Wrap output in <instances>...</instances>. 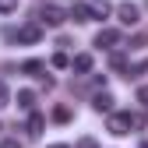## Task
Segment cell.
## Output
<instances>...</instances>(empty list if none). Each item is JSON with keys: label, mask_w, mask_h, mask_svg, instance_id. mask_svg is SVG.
Here are the masks:
<instances>
[{"label": "cell", "mask_w": 148, "mask_h": 148, "mask_svg": "<svg viewBox=\"0 0 148 148\" xmlns=\"http://www.w3.org/2000/svg\"><path fill=\"white\" fill-rule=\"evenodd\" d=\"M14 39L21 42V46H35V42L42 39V25H21V28L14 32Z\"/></svg>", "instance_id": "cell-1"}, {"label": "cell", "mask_w": 148, "mask_h": 148, "mask_svg": "<svg viewBox=\"0 0 148 148\" xmlns=\"http://www.w3.org/2000/svg\"><path fill=\"white\" fill-rule=\"evenodd\" d=\"M109 134H116V138L131 134V113H109Z\"/></svg>", "instance_id": "cell-2"}, {"label": "cell", "mask_w": 148, "mask_h": 148, "mask_svg": "<svg viewBox=\"0 0 148 148\" xmlns=\"http://www.w3.org/2000/svg\"><path fill=\"white\" fill-rule=\"evenodd\" d=\"M42 21H46L49 28H60V25L67 21V11H60L57 4H46V7H42Z\"/></svg>", "instance_id": "cell-3"}, {"label": "cell", "mask_w": 148, "mask_h": 148, "mask_svg": "<svg viewBox=\"0 0 148 148\" xmlns=\"http://www.w3.org/2000/svg\"><path fill=\"white\" fill-rule=\"evenodd\" d=\"M95 46H99V49H113V46H120V32H116V28H102V32L95 35Z\"/></svg>", "instance_id": "cell-4"}, {"label": "cell", "mask_w": 148, "mask_h": 148, "mask_svg": "<svg viewBox=\"0 0 148 148\" xmlns=\"http://www.w3.org/2000/svg\"><path fill=\"white\" fill-rule=\"evenodd\" d=\"M116 14H120V21H123V25H138V21H141V11H138L134 4H120Z\"/></svg>", "instance_id": "cell-5"}, {"label": "cell", "mask_w": 148, "mask_h": 148, "mask_svg": "<svg viewBox=\"0 0 148 148\" xmlns=\"http://www.w3.org/2000/svg\"><path fill=\"white\" fill-rule=\"evenodd\" d=\"M42 127H46L42 113H35V109H28V123H25V131H28L32 138H39V134H42Z\"/></svg>", "instance_id": "cell-6"}, {"label": "cell", "mask_w": 148, "mask_h": 148, "mask_svg": "<svg viewBox=\"0 0 148 148\" xmlns=\"http://www.w3.org/2000/svg\"><path fill=\"white\" fill-rule=\"evenodd\" d=\"M92 106H95L99 113H109V109H113V95H109V92H95V99H92Z\"/></svg>", "instance_id": "cell-7"}, {"label": "cell", "mask_w": 148, "mask_h": 148, "mask_svg": "<svg viewBox=\"0 0 148 148\" xmlns=\"http://www.w3.org/2000/svg\"><path fill=\"white\" fill-rule=\"evenodd\" d=\"M67 18H74V21H92V11H88V4H74L67 11Z\"/></svg>", "instance_id": "cell-8"}, {"label": "cell", "mask_w": 148, "mask_h": 148, "mask_svg": "<svg viewBox=\"0 0 148 148\" xmlns=\"http://www.w3.org/2000/svg\"><path fill=\"white\" fill-rule=\"evenodd\" d=\"M21 71H25V74H32V78H42V74H46V64H42V60H25V64H21Z\"/></svg>", "instance_id": "cell-9"}, {"label": "cell", "mask_w": 148, "mask_h": 148, "mask_svg": "<svg viewBox=\"0 0 148 148\" xmlns=\"http://www.w3.org/2000/svg\"><path fill=\"white\" fill-rule=\"evenodd\" d=\"M71 67L78 71V74H88V71H92V57H88V53H78V57L71 60Z\"/></svg>", "instance_id": "cell-10"}, {"label": "cell", "mask_w": 148, "mask_h": 148, "mask_svg": "<svg viewBox=\"0 0 148 148\" xmlns=\"http://www.w3.org/2000/svg\"><path fill=\"white\" fill-rule=\"evenodd\" d=\"M88 11H92V21H95V18H106V14L113 11V7H109L106 0H95V4H88Z\"/></svg>", "instance_id": "cell-11"}, {"label": "cell", "mask_w": 148, "mask_h": 148, "mask_svg": "<svg viewBox=\"0 0 148 148\" xmlns=\"http://www.w3.org/2000/svg\"><path fill=\"white\" fill-rule=\"evenodd\" d=\"M18 106H21V109H35V92L21 88V92H18Z\"/></svg>", "instance_id": "cell-12"}, {"label": "cell", "mask_w": 148, "mask_h": 148, "mask_svg": "<svg viewBox=\"0 0 148 148\" xmlns=\"http://www.w3.org/2000/svg\"><path fill=\"white\" fill-rule=\"evenodd\" d=\"M53 120H57V123H67L71 120V109L67 106H57V109H53Z\"/></svg>", "instance_id": "cell-13"}, {"label": "cell", "mask_w": 148, "mask_h": 148, "mask_svg": "<svg viewBox=\"0 0 148 148\" xmlns=\"http://www.w3.org/2000/svg\"><path fill=\"white\" fill-rule=\"evenodd\" d=\"M7 106H11V88L0 81V109H7Z\"/></svg>", "instance_id": "cell-14"}, {"label": "cell", "mask_w": 148, "mask_h": 148, "mask_svg": "<svg viewBox=\"0 0 148 148\" xmlns=\"http://www.w3.org/2000/svg\"><path fill=\"white\" fill-rule=\"evenodd\" d=\"M148 71V60H138L134 67H131V74H127V78H138V74H145Z\"/></svg>", "instance_id": "cell-15"}, {"label": "cell", "mask_w": 148, "mask_h": 148, "mask_svg": "<svg viewBox=\"0 0 148 148\" xmlns=\"http://www.w3.org/2000/svg\"><path fill=\"white\" fill-rule=\"evenodd\" d=\"M49 64H53V67H60V71H64V67H71V60H67V57H64V53H57V57H53V60H49Z\"/></svg>", "instance_id": "cell-16"}, {"label": "cell", "mask_w": 148, "mask_h": 148, "mask_svg": "<svg viewBox=\"0 0 148 148\" xmlns=\"http://www.w3.org/2000/svg\"><path fill=\"white\" fill-rule=\"evenodd\" d=\"M138 102H141V106H148V85H141V88H138Z\"/></svg>", "instance_id": "cell-17"}, {"label": "cell", "mask_w": 148, "mask_h": 148, "mask_svg": "<svg viewBox=\"0 0 148 148\" xmlns=\"http://www.w3.org/2000/svg\"><path fill=\"white\" fill-rule=\"evenodd\" d=\"M78 148H99V145H95V138H81V141H78Z\"/></svg>", "instance_id": "cell-18"}, {"label": "cell", "mask_w": 148, "mask_h": 148, "mask_svg": "<svg viewBox=\"0 0 148 148\" xmlns=\"http://www.w3.org/2000/svg\"><path fill=\"white\" fill-rule=\"evenodd\" d=\"M0 148H21V145H18L14 138H4V141H0Z\"/></svg>", "instance_id": "cell-19"}, {"label": "cell", "mask_w": 148, "mask_h": 148, "mask_svg": "<svg viewBox=\"0 0 148 148\" xmlns=\"http://www.w3.org/2000/svg\"><path fill=\"white\" fill-rule=\"evenodd\" d=\"M14 4L18 0H0V11H14Z\"/></svg>", "instance_id": "cell-20"}, {"label": "cell", "mask_w": 148, "mask_h": 148, "mask_svg": "<svg viewBox=\"0 0 148 148\" xmlns=\"http://www.w3.org/2000/svg\"><path fill=\"white\" fill-rule=\"evenodd\" d=\"M46 148H71V145H64V141H57V145H46Z\"/></svg>", "instance_id": "cell-21"}, {"label": "cell", "mask_w": 148, "mask_h": 148, "mask_svg": "<svg viewBox=\"0 0 148 148\" xmlns=\"http://www.w3.org/2000/svg\"><path fill=\"white\" fill-rule=\"evenodd\" d=\"M145 148H148V145H145Z\"/></svg>", "instance_id": "cell-22"}]
</instances>
